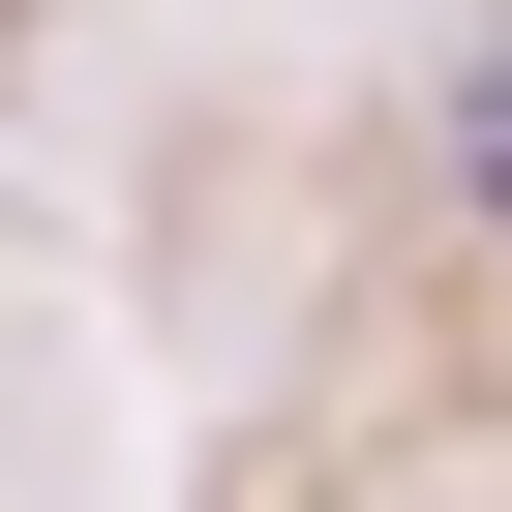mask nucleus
Listing matches in <instances>:
<instances>
[{
	"instance_id": "nucleus-1",
	"label": "nucleus",
	"mask_w": 512,
	"mask_h": 512,
	"mask_svg": "<svg viewBox=\"0 0 512 512\" xmlns=\"http://www.w3.org/2000/svg\"><path fill=\"white\" fill-rule=\"evenodd\" d=\"M452 181H482V211H512V61H482V91H452Z\"/></svg>"
}]
</instances>
